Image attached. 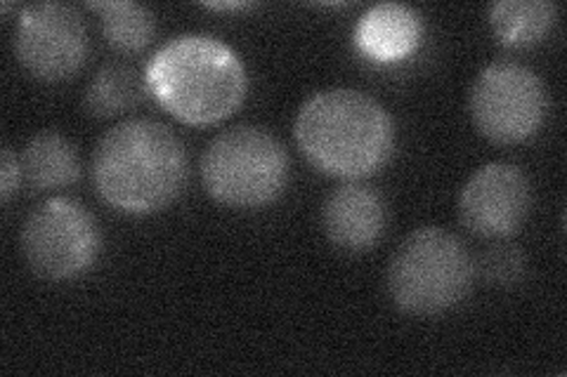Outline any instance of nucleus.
I'll list each match as a JSON object with an SVG mask.
<instances>
[{
    "label": "nucleus",
    "instance_id": "f257e3e1",
    "mask_svg": "<svg viewBox=\"0 0 567 377\" xmlns=\"http://www.w3.org/2000/svg\"><path fill=\"white\" fill-rule=\"evenodd\" d=\"M185 177L183 142L162 121H123L104 133L93 154L97 193L126 214L164 210L183 191Z\"/></svg>",
    "mask_w": 567,
    "mask_h": 377
},
{
    "label": "nucleus",
    "instance_id": "2eb2a0df",
    "mask_svg": "<svg viewBox=\"0 0 567 377\" xmlns=\"http://www.w3.org/2000/svg\"><path fill=\"white\" fill-rule=\"evenodd\" d=\"M100 12L102 33L106 43L118 52H140L154 39V14L150 8L131 3V0H106V3H87Z\"/></svg>",
    "mask_w": 567,
    "mask_h": 377
},
{
    "label": "nucleus",
    "instance_id": "9d476101",
    "mask_svg": "<svg viewBox=\"0 0 567 377\" xmlns=\"http://www.w3.org/2000/svg\"><path fill=\"white\" fill-rule=\"evenodd\" d=\"M388 222L383 196L369 185L346 182L336 187L322 210V224L333 245L348 253H364L374 248Z\"/></svg>",
    "mask_w": 567,
    "mask_h": 377
},
{
    "label": "nucleus",
    "instance_id": "423d86ee",
    "mask_svg": "<svg viewBox=\"0 0 567 377\" xmlns=\"http://www.w3.org/2000/svg\"><path fill=\"white\" fill-rule=\"evenodd\" d=\"M100 227L79 201L55 196L35 206L22 229V253L33 274L69 281L91 269L100 255Z\"/></svg>",
    "mask_w": 567,
    "mask_h": 377
},
{
    "label": "nucleus",
    "instance_id": "0eeeda50",
    "mask_svg": "<svg viewBox=\"0 0 567 377\" xmlns=\"http://www.w3.org/2000/svg\"><path fill=\"white\" fill-rule=\"evenodd\" d=\"M546 104L542 78L518 62L485 66L471 90V116L477 130L496 145H518L535 135Z\"/></svg>",
    "mask_w": 567,
    "mask_h": 377
},
{
    "label": "nucleus",
    "instance_id": "dca6fc26",
    "mask_svg": "<svg viewBox=\"0 0 567 377\" xmlns=\"http://www.w3.org/2000/svg\"><path fill=\"white\" fill-rule=\"evenodd\" d=\"M473 266L489 285L511 289V285H518L523 281L527 272V260L518 245L494 243L483 250Z\"/></svg>",
    "mask_w": 567,
    "mask_h": 377
},
{
    "label": "nucleus",
    "instance_id": "7ed1b4c3",
    "mask_svg": "<svg viewBox=\"0 0 567 377\" xmlns=\"http://www.w3.org/2000/svg\"><path fill=\"white\" fill-rule=\"evenodd\" d=\"M145 78L154 100L189 125L233 116L248 87L237 52L204 33H183L164 43L150 60Z\"/></svg>",
    "mask_w": 567,
    "mask_h": 377
},
{
    "label": "nucleus",
    "instance_id": "1a4fd4ad",
    "mask_svg": "<svg viewBox=\"0 0 567 377\" xmlns=\"http://www.w3.org/2000/svg\"><path fill=\"white\" fill-rule=\"evenodd\" d=\"M532 208L527 175L513 164H487L475 170L458 196L464 227L481 239H508L520 231Z\"/></svg>",
    "mask_w": 567,
    "mask_h": 377
},
{
    "label": "nucleus",
    "instance_id": "a211bd4d",
    "mask_svg": "<svg viewBox=\"0 0 567 377\" xmlns=\"http://www.w3.org/2000/svg\"><path fill=\"white\" fill-rule=\"evenodd\" d=\"M210 10H246L251 8V3H206Z\"/></svg>",
    "mask_w": 567,
    "mask_h": 377
},
{
    "label": "nucleus",
    "instance_id": "39448f33",
    "mask_svg": "<svg viewBox=\"0 0 567 377\" xmlns=\"http://www.w3.org/2000/svg\"><path fill=\"white\" fill-rule=\"evenodd\" d=\"M206 191L229 208H262L277 201L289 182V154L258 125L220 133L202 156Z\"/></svg>",
    "mask_w": 567,
    "mask_h": 377
},
{
    "label": "nucleus",
    "instance_id": "4468645a",
    "mask_svg": "<svg viewBox=\"0 0 567 377\" xmlns=\"http://www.w3.org/2000/svg\"><path fill=\"white\" fill-rule=\"evenodd\" d=\"M150 93L147 78L131 64H104L85 87V109L95 118H114L133 112Z\"/></svg>",
    "mask_w": 567,
    "mask_h": 377
},
{
    "label": "nucleus",
    "instance_id": "20e7f679",
    "mask_svg": "<svg viewBox=\"0 0 567 377\" xmlns=\"http://www.w3.org/2000/svg\"><path fill=\"white\" fill-rule=\"evenodd\" d=\"M473 276L475 266L464 241L447 229L423 227L390 258L388 293L406 314L435 316L468 295Z\"/></svg>",
    "mask_w": 567,
    "mask_h": 377
},
{
    "label": "nucleus",
    "instance_id": "ddd939ff",
    "mask_svg": "<svg viewBox=\"0 0 567 377\" xmlns=\"http://www.w3.org/2000/svg\"><path fill=\"white\" fill-rule=\"evenodd\" d=\"M558 6L548 0H502L489 8V24L506 48L542 43L554 29Z\"/></svg>",
    "mask_w": 567,
    "mask_h": 377
},
{
    "label": "nucleus",
    "instance_id": "9b49d317",
    "mask_svg": "<svg viewBox=\"0 0 567 377\" xmlns=\"http://www.w3.org/2000/svg\"><path fill=\"white\" fill-rule=\"evenodd\" d=\"M423 24L414 8L400 3H381L369 8L354 29V43L379 62H395L419 48Z\"/></svg>",
    "mask_w": 567,
    "mask_h": 377
},
{
    "label": "nucleus",
    "instance_id": "6e6552de",
    "mask_svg": "<svg viewBox=\"0 0 567 377\" xmlns=\"http://www.w3.org/2000/svg\"><path fill=\"white\" fill-rule=\"evenodd\" d=\"M14 55L31 76L48 83L66 81L87 57V29L76 8L33 3L14 24Z\"/></svg>",
    "mask_w": 567,
    "mask_h": 377
},
{
    "label": "nucleus",
    "instance_id": "f8f14e48",
    "mask_svg": "<svg viewBox=\"0 0 567 377\" xmlns=\"http://www.w3.org/2000/svg\"><path fill=\"white\" fill-rule=\"evenodd\" d=\"M22 182L31 191H52L74 185L81 177L79 151L71 142L55 133L45 130L33 135L20 154Z\"/></svg>",
    "mask_w": 567,
    "mask_h": 377
},
{
    "label": "nucleus",
    "instance_id": "f3484780",
    "mask_svg": "<svg viewBox=\"0 0 567 377\" xmlns=\"http://www.w3.org/2000/svg\"><path fill=\"white\" fill-rule=\"evenodd\" d=\"M22 182V168H20V156H17L10 147H3V158H0V196H3V203L12 199L14 189Z\"/></svg>",
    "mask_w": 567,
    "mask_h": 377
},
{
    "label": "nucleus",
    "instance_id": "f03ea898",
    "mask_svg": "<svg viewBox=\"0 0 567 377\" xmlns=\"http://www.w3.org/2000/svg\"><path fill=\"white\" fill-rule=\"evenodd\" d=\"M293 133L317 170L350 182L379 172L395 142L390 114L374 97L352 87L312 95L300 106Z\"/></svg>",
    "mask_w": 567,
    "mask_h": 377
}]
</instances>
